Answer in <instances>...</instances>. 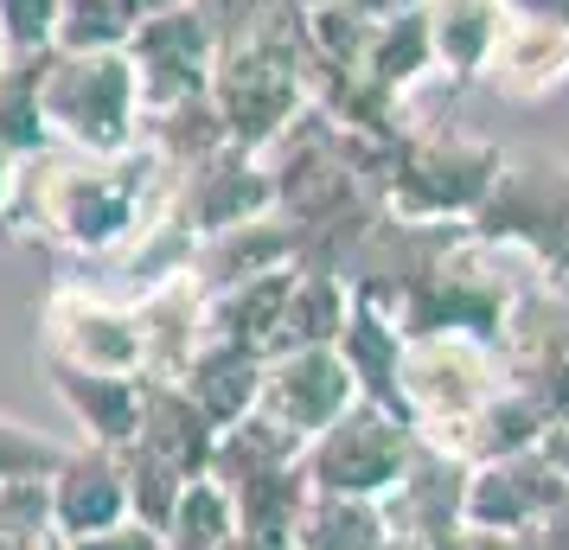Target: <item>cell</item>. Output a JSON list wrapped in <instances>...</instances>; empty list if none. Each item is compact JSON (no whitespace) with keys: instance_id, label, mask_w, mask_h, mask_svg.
Returning a JSON list of instances; mask_svg holds the SVG:
<instances>
[{"instance_id":"cb8c5ba5","label":"cell","mask_w":569,"mask_h":550,"mask_svg":"<svg viewBox=\"0 0 569 550\" xmlns=\"http://www.w3.org/2000/svg\"><path fill=\"white\" fill-rule=\"evenodd\" d=\"M359 71L378 90H390L397 103H410L416 83L436 78V39H429V13H397V20H378L371 27V46H365Z\"/></svg>"},{"instance_id":"7402d4cb","label":"cell","mask_w":569,"mask_h":550,"mask_svg":"<svg viewBox=\"0 0 569 550\" xmlns=\"http://www.w3.org/2000/svg\"><path fill=\"white\" fill-rule=\"evenodd\" d=\"M422 13H429V39H436V71L455 83V90L480 83L506 7H499V0H429Z\"/></svg>"},{"instance_id":"83f0119b","label":"cell","mask_w":569,"mask_h":550,"mask_svg":"<svg viewBox=\"0 0 569 550\" xmlns=\"http://www.w3.org/2000/svg\"><path fill=\"white\" fill-rule=\"evenodd\" d=\"M141 141H148L167 167H192V160L218 154L231 134H224V116H218V103H211V90H206V97H192V103L141 116Z\"/></svg>"},{"instance_id":"3957f363","label":"cell","mask_w":569,"mask_h":550,"mask_svg":"<svg viewBox=\"0 0 569 550\" xmlns=\"http://www.w3.org/2000/svg\"><path fill=\"white\" fill-rule=\"evenodd\" d=\"M39 116L58 148L122 154L141 141V78L129 52H46L39 58Z\"/></svg>"},{"instance_id":"74e56055","label":"cell","mask_w":569,"mask_h":550,"mask_svg":"<svg viewBox=\"0 0 569 550\" xmlns=\"http://www.w3.org/2000/svg\"><path fill=\"white\" fill-rule=\"evenodd\" d=\"M543 461H550V468H557V473H563V480H569V429H543Z\"/></svg>"},{"instance_id":"d4e9b609","label":"cell","mask_w":569,"mask_h":550,"mask_svg":"<svg viewBox=\"0 0 569 550\" xmlns=\"http://www.w3.org/2000/svg\"><path fill=\"white\" fill-rule=\"evenodd\" d=\"M346 320H352V289H346V276H333V269H295L276 352H295V346H339Z\"/></svg>"},{"instance_id":"8992f818","label":"cell","mask_w":569,"mask_h":550,"mask_svg":"<svg viewBox=\"0 0 569 550\" xmlns=\"http://www.w3.org/2000/svg\"><path fill=\"white\" fill-rule=\"evenodd\" d=\"M416 454V429L403 417H390L378 403H352L333 429H320L301 454L313 493H352V499H385Z\"/></svg>"},{"instance_id":"30bf717a","label":"cell","mask_w":569,"mask_h":550,"mask_svg":"<svg viewBox=\"0 0 569 550\" xmlns=\"http://www.w3.org/2000/svg\"><path fill=\"white\" fill-rule=\"evenodd\" d=\"M352 403H359V384H352V371L339 359V346H295V352H276L262 366L257 417H269L276 429L301 436V442L333 429Z\"/></svg>"},{"instance_id":"4fadbf2b","label":"cell","mask_w":569,"mask_h":550,"mask_svg":"<svg viewBox=\"0 0 569 550\" xmlns=\"http://www.w3.org/2000/svg\"><path fill=\"white\" fill-rule=\"evenodd\" d=\"M46 499H52V531L64 538V544L97 538V531H109V524L134 519L122 448H97V442L64 448V461L46 473Z\"/></svg>"},{"instance_id":"6da1fadb","label":"cell","mask_w":569,"mask_h":550,"mask_svg":"<svg viewBox=\"0 0 569 550\" xmlns=\"http://www.w3.org/2000/svg\"><path fill=\"white\" fill-rule=\"evenodd\" d=\"M180 167L134 141L122 154H78V148H39L13 173V218L7 231H27L71 257H122L134 237L173 206Z\"/></svg>"},{"instance_id":"ab89813d","label":"cell","mask_w":569,"mask_h":550,"mask_svg":"<svg viewBox=\"0 0 569 550\" xmlns=\"http://www.w3.org/2000/svg\"><path fill=\"white\" fill-rule=\"evenodd\" d=\"M7 64H13V46H7V32H0V71H7Z\"/></svg>"},{"instance_id":"484cf974","label":"cell","mask_w":569,"mask_h":550,"mask_svg":"<svg viewBox=\"0 0 569 550\" xmlns=\"http://www.w3.org/2000/svg\"><path fill=\"white\" fill-rule=\"evenodd\" d=\"M180 0H64L52 52H129V39Z\"/></svg>"},{"instance_id":"e575fe53","label":"cell","mask_w":569,"mask_h":550,"mask_svg":"<svg viewBox=\"0 0 569 550\" xmlns=\"http://www.w3.org/2000/svg\"><path fill=\"white\" fill-rule=\"evenodd\" d=\"M506 13H525V20H563L569 27V0H499Z\"/></svg>"},{"instance_id":"d6986e66","label":"cell","mask_w":569,"mask_h":550,"mask_svg":"<svg viewBox=\"0 0 569 550\" xmlns=\"http://www.w3.org/2000/svg\"><path fill=\"white\" fill-rule=\"evenodd\" d=\"M288 289H295V269H269V276H250L237 289L206 294V333L199 340H224V346L257 352V359H276Z\"/></svg>"},{"instance_id":"ffe728a7","label":"cell","mask_w":569,"mask_h":550,"mask_svg":"<svg viewBox=\"0 0 569 550\" xmlns=\"http://www.w3.org/2000/svg\"><path fill=\"white\" fill-rule=\"evenodd\" d=\"M339 359H346V371H352V384H359L365 403L403 417V327H397L385 308L352 301V320H346V333H339Z\"/></svg>"},{"instance_id":"5bb4252c","label":"cell","mask_w":569,"mask_h":550,"mask_svg":"<svg viewBox=\"0 0 569 550\" xmlns=\"http://www.w3.org/2000/svg\"><path fill=\"white\" fill-rule=\"evenodd\" d=\"M487 90L506 103H538L550 90L569 83V27L563 20H525V13H499V39L480 71Z\"/></svg>"},{"instance_id":"5b68a950","label":"cell","mask_w":569,"mask_h":550,"mask_svg":"<svg viewBox=\"0 0 569 550\" xmlns=\"http://www.w3.org/2000/svg\"><path fill=\"white\" fill-rule=\"evenodd\" d=\"M473 237L525 257L538 276H569V160L557 154H506L487 206L467 218Z\"/></svg>"},{"instance_id":"277c9868","label":"cell","mask_w":569,"mask_h":550,"mask_svg":"<svg viewBox=\"0 0 569 550\" xmlns=\"http://www.w3.org/2000/svg\"><path fill=\"white\" fill-rule=\"evenodd\" d=\"M506 384L499 346L480 333H403V417L422 442L448 448Z\"/></svg>"},{"instance_id":"d590c367","label":"cell","mask_w":569,"mask_h":550,"mask_svg":"<svg viewBox=\"0 0 569 550\" xmlns=\"http://www.w3.org/2000/svg\"><path fill=\"white\" fill-rule=\"evenodd\" d=\"M352 13H365V20H397V13H416V7H429V0H346Z\"/></svg>"},{"instance_id":"836d02e7","label":"cell","mask_w":569,"mask_h":550,"mask_svg":"<svg viewBox=\"0 0 569 550\" xmlns=\"http://www.w3.org/2000/svg\"><path fill=\"white\" fill-rule=\"evenodd\" d=\"M71 550H167V531H154V524H141V519H122V524H109V531H97V538H78Z\"/></svg>"},{"instance_id":"f1b7e54d","label":"cell","mask_w":569,"mask_h":550,"mask_svg":"<svg viewBox=\"0 0 569 550\" xmlns=\"http://www.w3.org/2000/svg\"><path fill=\"white\" fill-rule=\"evenodd\" d=\"M237 538H243V524H237L231 493L211 473L192 480L173 506V519H167V550H231Z\"/></svg>"},{"instance_id":"e0dca14e","label":"cell","mask_w":569,"mask_h":550,"mask_svg":"<svg viewBox=\"0 0 569 550\" xmlns=\"http://www.w3.org/2000/svg\"><path fill=\"white\" fill-rule=\"evenodd\" d=\"M134 442L148 454H160L180 480H206L211 454H218V422L173 378H148V391H141V436Z\"/></svg>"},{"instance_id":"9a60e30c","label":"cell","mask_w":569,"mask_h":550,"mask_svg":"<svg viewBox=\"0 0 569 550\" xmlns=\"http://www.w3.org/2000/svg\"><path fill=\"white\" fill-rule=\"evenodd\" d=\"M52 378V397L64 403V417L83 429V442L97 448H129L141 436V391L148 378H122V371H83L64 359H39Z\"/></svg>"},{"instance_id":"d6a6232c","label":"cell","mask_w":569,"mask_h":550,"mask_svg":"<svg viewBox=\"0 0 569 550\" xmlns=\"http://www.w3.org/2000/svg\"><path fill=\"white\" fill-rule=\"evenodd\" d=\"M58 13H64V0H0V32H7L13 58L52 52V39H58Z\"/></svg>"},{"instance_id":"f35d334b","label":"cell","mask_w":569,"mask_h":550,"mask_svg":"<svg viewBox=\"0 0 569 550\" xmlns=\"http://www.w3.org/2000/svg\"><path fill=\"white\" fill-rule=\"evenodd\" d=\"M371 550H422V544H410V538H397V531H385V538H378Z\"/></svg>"},{"instance_id":"4dcf8cb0","label":"cell","mask_w":569,"mask_h":550,"mask_svg":"<svg viewBox=\"0 0 569 550\" xmlns=\"http://www.w3.org/2000/svg\"><path fill=\"white\" fill-rule=\"evenodd\" d=\"M122 473H129V506L141 524H154V531H167V519H173V506H180V493L192 487V480H180V473L167 468L160 454H148L141 442L122 448Z\"/></svg>"},{"instance_id":"f546056e","label":"cell","mask_w":569,"mask_h":550,"mask_svg":"<svg viewBox=\"0 0 569 550\" xmlns=\"http://www.w3.org/2000/svg\"><path fill=\"white\" fill-rule=\"evenodd\" d=\"M39 58H13L7 71H0V141L13 148V160L39 154V148H52V134H46V116H39Z\"/></svg>"},{"instance_id":"44dd1931","label":"cell","mask_w":569,"mask_h":550,"mask_svg":"<svg viewBox=\"0 0 569 550\" xmlns=\"http://www.w3.org/2000/svg\"><path fill=\"white\" fill-rule=\"evenodd\" d=\"M262 366L269 359H257V352H243V346H224V340H199V352L186 359V371L173 378L199 410H206L218 429H231V422H243L250 410H257L262 397Z\"/></svg>"},{"instance_id":"ac0fdd59","label":"cell","mask_w":569,"mask_h":550,"mask_svg":"<svg viewBox=\"0 0 569 550\" xmlns=\"http://www.w3.org/2000/svg\"><path fill=\"white\" fill-rule=\"evenodd\" d=\"M269 269H295V231L276 211L250 218V224H231V231H218V237H199V250H192V282L206 294L237 289V282L269 276Z\"/></svg>"},{"instance_id":"7a4b0ae2","label":"cell","mask_w":569,"mask_h":550,"mask_svg":"<svg viewBox=\"0 0 569 550\" xmlns=\"http://www.w3.org/2000/svg\"><path fill=\"white\" fill-rule=\"evenodd\" d=\"M499 167H506V148H492L480 134L410 122L390 141L385 173L371 192H378V211L397 224H467L487 206Z\"/></svg>"},{"instance_id":"603a6c76","label":"cell","mask_w":569,"mask_h":550,"mask_svg":"<svg viewBox=\"0 0 569 550\" xmlns=\"http://www.w3.org/2000/svg\"><path fill=\"white\" fill-rule=\"evenodd\" d=\"M543 410L531 403V391L525 384H499V397H492L480 417L467 422L461 436L448 442V454H461L467 468H487V461H506V454H525V448H538L543 442Z\"/></svg>"},{"instance_id":"52a82bcc","label":"cell","mask_w":569,"mask_h":550,"mask_svg":"<svg viewBox=\"0 0 569 550\" xmlns=\"http://www.w3.org/2000/svg\"><path fill=\"white\" fill-rule=\"evenodd\" d=\"M39 359L141 378V327H134V308L83 289V282H58L46 294V308H39Z\"/></svg>"},{"instance_id":"1f68e13d","label":"cell","mask_w":569,"mask_h":550,"mask_svg":"<svg viewBox=\"0 0 569 550\" xmlns=\"http://www.w3.org/2000/svg\"><path fill=\"white\" fill-rule=\"evenodd\" d=\"M58 461H64L58 442H46V436L27 429V422L0 417V480H46Z\"/></svg>"},{"instance_id":"9c48e42d","label":"cell","mask_w":569,"mask_h":550,"mask_svg":"<svg viewBox=\"0 0 569 550\" xmlns=\"http://www.w3.org/2000/svg\"><path fill=\"white\" fill-rule=\"evenodd\" d=\"M167 211H173V224L199 243V237H218V231H231V224L269 218V211H276V180H269L262 154L224 141L218 154L180 167V186H173V206Z\"/></svg>"},{"instance_id":"8fae6325","label":"cell","mask_w":569,"mask_h":550,"mask_svg":"<svg viewBox=\"0 0 569 550\" xmlns=\"http://www.w3.org/2000/svg\"><path fill=\"white\" fill-rule=\"evenodd\" d=\"M569 506V480L550 461L543 448H525V454H506V461H487V468L467 473V531H531V524L557 519Z\"/></svg>"},{"instance_id":"2e32d148","label":"cell","mask_w":569,"mask_h":550,"mask_svg":"<svg viewBox=\"0 0 569 550\" xmlns=\"http://www.w3.org/2000/svg\"><path fill=\"white\" fill-rule=\"evenodd\" d=\"M129 308L141 327V378H180L186 359L199 352V333H206V289L192 282V269L141 289Z\"/></svg>"},{"instance_id":"ba28073f","label":"cell","mask_w":569,"mask_h":550,"mask_svg":"<svg viewBox=\"0 0 569 550\" xmlns=\"http://www.w3.org/2000/svg\"><path fill=\"white\" fill-rule=\"evenodd\" d=\"M129 64H134V78H141V109L160 116V109L192 103V97L211 90L218 39H211L206 13H199L192 0H180V7L154 13V20L129 39Z\"/></svg>"},{"instance_id":"7c38bea8","label":"cell","mask_w":569,"mask_h":550,"mask_svg":"<svg viewBox=\"0 0 569 550\" xmlns=\"http://www.w3.org/2000/svg\"><path fill=\"white\" fill-rule=\"evenodd\" d=\"M467 473L473 468H467L461 454H448V448L416 436V454H410V468H403V480L378 499L385 506V524L422 550L448 544L461 531V512H467Z\"/></svg>"},{"instance_id":"4316f807","label":"cell","mask_w":569,"mask_h":550,"mask_svg":"<svg viewBox=\"0 0 569 550\" xmlns=\"http://www.w3.org/2000/svg\"><path fill=\"white\" fill-rule=\"evenodd\" d=\"M385 506L352 493H308L295 519V550H371L385 538Z\"/></svg>"},{"instance_id":"8d00e7d4","label":"cell","mask_w":569,"mask_h":550,"mask_svg":"<svg viewBox=\"0 0 569 550\" xmlns=\"http://www.w3.org/2000/svg\"><path fill=\"white\" fill-rule=\"evenodd\" d=\"M13 173H20V160L0 141V231H7V218H13Z\"/></svg>"}]
</instances>
